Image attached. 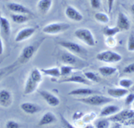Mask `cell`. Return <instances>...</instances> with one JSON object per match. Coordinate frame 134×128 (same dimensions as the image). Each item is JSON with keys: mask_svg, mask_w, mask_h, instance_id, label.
Listing matches in <instances>:
<instances>
[{"mask_svg": "<svg viewBox=\"0 0 134 128\" xmlns=\"http://www.w3.org/2000/svg\"><path fill=\"white\" fill-rule=\"evenodd\" d=\"M42 79L43 77L41 70L37 68L32 69L25 82L24 94L25 95H29L34 93L41 82Z\"/></svg>", "mask_w": 134, "mask_h": 128, "instance_id": "1", "label": "cell"}, {"mask_svg": "<svg viewBox=\"0 0 134 128\" xmlns=\"http://www.w3.org/2000/svg\"><path fill=\"white\" fill-rule=\"evenodd\" d=\"M77 100L89 105L101 106L111 103L112 102L113 99L109 97L102 95V94H94L85 97L80 98Z\"/></svg>", "mask_w": 134, "mask_h": 128, "instance_id": "2", "label": "cell"}, {"mask_svg": "<svg viewBox=\"0 0 134 128\" xmlns=\"http://www.w3.org/2000/svg\"><path fill=\"white\" fill-rule=\"evenodd\" d=\"M74 35L84 42L89 46H94L96 45V40L94 35L90 30L87 28H79L75 31Z\"/></svg>", "mask_w": 134, "mask_h": 128, "instance_id": "3", "label": "cell"}, {"mask_svg": "<svg viewBox=\"0 0 134 128\" xmlns=\"http://www.w3.org/2000/svg\"><path fill=\"white\" fill-rule=\"evenodd\" d=\"M70 27L69 24L65 22H54L47 25L43 28L42 31L43 33L49 35L60 33L66 31Z\"/></svg>", "mask_w": 134, "mask_h": 128, "instance_id": "4", "label": "cell"}, {"mask_svg": "<svg viewBox=\"0 0 134 128\" xmlns=\"http://www.w3.org/2000/svg\"><path fill=\"white\" fill-rule=\"evenodd\" d=\"M96 59L105 63H117L122 60V57L120 54L112 50H105L97 54Z\"/></svg>", "mask_w": 134, "mask_h": 128, "instance_id": "5", "label": "cell"}, {"mask_svg": "<svg viewBox=\"0 0 134 128\" xmlns=\"http://www.w3.org/2000/svg\"><path fill=\"white\" fill-rule=\"evenodd\" d=\"M58 44L73 54H83L86 52L85 48L74 42L69 41V40H62L58 42Z\"/></svg>", "mask_w": 134, "mask_h": 128, "instance_id": "6", "label": "cell"}, {"mask_svg": "<svg viewBox=\"0 0 134 128\" xmlns=\"http://www.w3.org/2000/svg\"><path fill=\"white\" fill-rule=\"evenodd\" d=\"M37 48L38 46L36 44H30L25 46L22 49L19 58H18L20 62L21 63H25L27 62L35 54Z\"/></svg>", "mask_w": 134, "mask_h": 128, "instance_id": "7", "label": "cell"}, {"mask_svg": "<svg viewBox=\"0 0 134 128\" xmlns=\"http://www.w3.org/2000/svg\"><path fill=\"white\" fill-rule=\"evenodd\" d=\"M134 117V110H124L122 111H119L114 116H111L108 119L109 121L114 122H124L129 119Z\"/></svg>", "mask_w": 134, "mask_h": 128, "instance_id": "8", "label": "cell"}, {"mask_svg": "<svg viewBox=\"0 0 134 128\" xmlns=\"http://www.w3.org/2000/svg\"><path fill=\"white\" fill-rule=\"evenodd\" d=\"M46 103L52 107H58L60 104V100L57 96L51 92L46 90H41L38 91Z\"/></svg>", "mask_w": 134, "mask_h": 128, "instance_id": "9", "label": "cell"}, {"mask_svg": "<svg viewBox=\"0 0 134 128\" xmlns=\"http://www.w3.org/2000/svg\"><path fill=\"white\" fill-rule=\"evenodd\" d=\"M35 31L36 29L34 27H29L22 29L20 30L16 34L14 40L16 43H20L24 40H27L35 33Z\"/></svg>", "mask_w": 134, "mask_h": 128, "instance_id": "10", "label": "cell"}, {"mask_svg": "<svg viewBox=\"0 0 134 128\" xmlns=\"http://www.w3.org/2000/svg\"><path fill=\"white\" fill-rule=\"evenodd\" d=\"M20 108L23 112L28 114H35L42 110L40 105L31 102H24L20 104Z\"/></svg>", "mask_w": 134, "mask_h": 128, "instance_id": "11", "label": "cell"}, {"mask_svg": "<svg viewBox=\"0 0 134 128\" xmlns=\"http://www.w3.org/2000/svg\"><path fill=\"white\" fill-rule=\"evenodd\" d=\"M13 102V96L10 91L6 89L0 90V105L3 107H9Z\"/></svg>", "mask_w": 134, "mask_h": 128, "instance_id": "12", "label": "cell"}, {"mask_svg": "<svg viewBox=\"0 0 134 128\" xmlns=\"http://www.w3.org/2000/svg\"><path fill=\"white\" fill-rule=\"evenodd\" d=\"M65 16L69 19L75 22H81L83 20V16L78 10L72 6H68L65 10Z\"/></svg>", "mask_w": 134, "mask_h": 128, "instance_id": "13", "label": "cell"}, {"mask_svg": "<svg viewBox=\"0 0 134 128\" xmlns=\"http://www.w3.org/2000/svg\"><path fill=\"white\" fill-rule=\"evenodd\" d=\"M60 60L62 63L66 64V65L73 66V65H76L77 62H79V58L77 57L75 54L71 53V52H64L60 55Z\"/></svg>", "mask_w": 134, "mask_h": 128, "instance_id": "14", "label": "cell"}, {"mask_svg": "<svg viewBox=\"0 0 134 128\" xmlns=\"http://www.w3.org/2000/svg\"><path fill=\"white\" fill-rule=\"evenodd\" d=\"M116 27L122 30H128L130 27V22L129 19L125 14L120 12L118 14L117 21H116Z\"/></svg>", "mask_w": 134, "mask_h": 128, "instance_id": "15", "label": "cell"}, {"mask_svg": "<svg viewBox=\"0 0 134 128\" xmlns=\"http://www.w3.org/2000/svg\"><path fill=\"white\" fill-rule=\"evenodd\" d=\"M8 9L11 11L14 12L17 14H31V11H30L26 7L24 6L21 4L16 3H9L7 5Z\"/></svg>", "mask_w": 134, "mask_h": 128, "instance_id": "16", "label": "cell"}, {"mask_svg": "<svg viewBox=\"0 0 134 128\" xmlns=\"http://www.w3.org/2000/svg\"><path fill=\"white\" fill-rule=\"evenodd\" d=\"M94 94H101V92L98 90H93L91 88H80L75 89L68 93L69 95H91Z\"/></svg>", "mask_w": 134, "mask_h": 128, "instance_id": "17", "label": "cell"}, {"mask_svg": "<svg viewBox=\"0 0 134 128\" xmlns=\"http://www.w3.org/2000/svg\"><path fill=\"white\" fill-rule=\"evenodd\" d=\"M57 121L56 116L52 112H47L43 115L41 118L40 119L38 125L39 126L47 125L49 124H52Z\"/></svg>", "mask_w": 134, "mask_h": 128, "instance_id": "18", "label": "cell"}, {"mask_svg": "<svg viewBox=\"0 0 134 128\" xmlns=\"http://www.w3.org/2000/svg\"><path fill=\"white\" fill-rule=\"evenodd\" d=\"M120 111V107L115 104H109L103 107L100 111L99 116L101 117H107L115 114Z\"/></svg>", "mask_w": 134, "mask_h": 128, "instance_id": "19", "label": "cell"}, {"mask_svg": "<svg viewBox=\"0 0 134 128\" xmlns=\"http://www.w3.org/2000/svg\"><path fill=\"white\" fill-rule=\"evenodd\" d=\"M128 94V90L122 88H113L107 90V94L113 98H121Z\"/></svg>", "mask_w": 134, "mask_h": 128, "instance_id": "20", "label": "cell"}, {"mask_svg": "<svg viewBox=\"0 0 134 128\" xmlns=\"http://www.w3.org/2000/svg\"><path fill=\"white\" fill-rule=\"evenodd\" d=\"M60 82H75V83H79L83 84H90V81L86 79L85 77H83L82 76L80 75H74L72 77H68L67 78H64L62 80L60 81Z\"/></svg>", "mask_w": 134, "mask_h": 128, "instance_id": "21", "label": "cell"}, {"mask_svg": "<svg viewBox=\"0 0 134 128\" xmlns=\"http://www.w3.org/2000/svg\"><path fill=\"white\" fill-rule=\"evenodd\" d=\"M0 29L1 32L6 36H9L10 33V24L9 21L3 16H0Z\"/></svg>", "mask_w": 134, "mask_h": 128, "instance_id": "22", "label": "cell"}, {"mask_svg": "<svg viewBox=\"0 0 134 128\" xmlns=\"http://www.w3.org/2000/svg\"><path fill=\"white\" fill-rule=\"evenodd\" d=\"M52 5V0H39L37 3L39 10L43 13H48Z\"/></svg>", "mask_w": 134, "mask_h": 128, "instance_id": "23", "label": "cell"}, {"mask_svg": "<svg viewBox=\"0 0 134 128\" xmlns=\"http://www.w3.org/2000/svg\"><path fill=\"white\" fill-rule=\"evenodd\" d=\"M41 72L42 74L44 75L49 76L51 77H55V78H58L61 76L60 74V70L58 67H52L48 68V69H41Z\"/></svg>", "mask_w": 134, "mask_h": 128, "instance_id": "24", "label": "cell"}, {"mask_svg": "<svg viewBox=\"0 0 134 128\" xmlns=\"http://www.w3.org/2000/svg\"><path fill=\"white\" fill-rule=\"evenodd\" d=\"M116 68L111 66H102L99 67V72L103 77H109L115 74L116 72Z\"/></svg>", "mask_w": 134, "mask_h": 128, "instance_id": "25", "label": "cell"}, {"mask_svg": "<svg viewBox=\"0 0 134 128\" xmlns=\"http://www.w3.org/2000/svg\"><path fill=\"white\" fill-rule=\"evenodd\" d=\"M11 19L15 23L20 24L28 21L29 17L26 14H11Z\"/></svg>", "mask_w": 134, "mask_h": 128, "instance_id": "26", "label": "cell"}, {"mask_svg": "<svg viewBox=\"0 0 134 128\" xmlns=\"http://www.w3.org/2000/svg\"><path fill=\"white\" fill-rule=\"evenodd\" d=\"M120 31V29L117 27L116 26L115 27H106L103 30V34L109 37H112L115 36L117 33H119Z\"/></svg>", "mask_w": 134, "mask_h": 128, "instance_id": "27", "label": "cell"}, {"mask_svg": "<svg viewBox=\"0 0 134 128\" xmlns=\"http://www.w3.org/2000/svg\"><path fill=\"white\" fill-rule=\"evenodd\" d=\"M95 19L98 22L103 24H107L109 22V17L105 13H96L94 15Z\"/></svg>", "mask_w": 134, "mask_h": 128, "instance_id": "28", "label": "cell"}, {"mask_svg": "<svg viewBox=\"0 0 134 128\" xmlns=\"http://www.w3.org/2000/svg\"><path fill=\"white\" fill-rule=\"evenodd\" d=\"M74 69H75V67L72 65H64L60 69V74H61V76H68L70 74Z\"/></svg>", "mask_w": 134, "mask_h": 128, "instance_id": "29", "label": "cell"}, {"mask_svg": "<svg viewBox=\"0 0 134 128\" xmlns=\"http://www.w3.org/2000/svg\"><path fill=\"white\" fill-rule=\"evenodd\" d=\"M84 76L85 78L89 81L94 82H98L99 81V78L96 73H94L92 71H87L84 73Z\"/></svg>", "mask_w": 134, "mask_h": 128, "instance_id": "30", "label": "cell"}, {"mask_svg": "<svg viewBox=\"0 0 134 128\" xmlns=\"http://www.w3.org/2000/svg\"><path fill=\"white\" fill-rule=\"evenodd\" d=\"M110 121L108 119H101L96 122V128H109Z\"/></svg>", "mask_w": 134, "mask_h": 128, "instance_id": "31", "label": "cell"}, {"mask_svg": "<svg viewBox=\"0 0 134 128\" xmlns=\"http://www.w3.org/2000/svg\"><path fill=\"white\" fill-rule=\"evenodd\" d=\"M133 84V82L129 78H122L119 81V85L122 88L128 89Z\"/></svg>", "mask_w": 134, "mask_h": 128, "instance_id": "32", "label": "cell"}, {"mask_svg": "<svg viewBox=\"0 0 134 128\" xmlns=\"http://www.w3.org/2000/svg\"><path fill=\"white\" fill-rule=\"evenodd\" d=\"M127 48L130 52H134V33H132L128 37Z\"/></svg>", "mask_w": 134, "mask_h": 128, "instance_id": "33", "label": "cell"}, {"mask_svg": "<svg viewBox=\"0 0 134 128\" xmlns=\"http://www.w3.org/2000/svg\"><path fill=\"white\" fill-rule=\"evenodd\" d=\"M19 123L14 120H9L5 124V128H20Z\"/></svg>", "mask_w": 134, "mask_h": 128, "instance_id": "34", "label": "cell"}, {"mask_svg": "<svg viewBox=\"0 0 134 128\" xmlns=\"http://www.w3.org/2000/svg\"><path fill=\"white\" fill-rule=\"evenodd\" d=\"M60 119H61L63 125H64V126L65 127V128H76L75 127L74 125H72V124H71V123L69 122V121H68V120H67V119L65 118L63 115L60 114Z\"/></svg>", "mask_w": 134, "mask_h": 128, "instance_id": "35", "label": "cell"}, {"mask_svg": "<svg viewBox=\"0 0 134 128\" xmlns=\"http://www.w3.org/2000/svg\"><path fill=\"white\" fill-rule=\"evenodd\" d=\"M123 72L124 73H127V74L134 73V63H132L126 66L123 69Z\"/></svg>", "mask_w": 134, "mask_h": 128, "instance_id": "36", "label": "cell"}, {"mask_svg": "<svg viewBox=\"0 0 134 128\" xmlns=\"http://www.w3.org/2000/svg\"><path fill=\"white\" fill-rule=\"evenodd\" d=\"M134 101V94L130 93L128 94L125 99V104L126 105H130Z\"/></svg>", "mask_w": 134, "mask_h": 128, "instance_id": "37", "label": "cell"}, {"mask_svg": "<svg viewBox=\"0 0 134 128\" xmlns=\"http://www.w3.org/2000/svg\"><path fill=\"white\" fill-rule=\"evenodd\" d=\"M90 5L93 9H98L101 6L100 0H90Z\"/></svg>", "mask_w": 134, "mask_h": 128, "instance_id": "38", "label": "cell"}, {"mask_svg": "<svg viewBox=\"0 0 134 128\" xmlns=\"http://www.w3.org/2000/svg\"><path fill=\"white\" fill-rule=\"evenodd\" d=\"M107 2V7H108V12L109 13H111L113 8L114 3H115V0H106Z\"/></svg>", "mask_w": 134, "mask_h": 128, "instance_id": "39", "label": "cell"}, {"mask_svg": "<svg viewBox=\"0 0 134 128\" xmlns=\"http://www.w3.org/2000/svg\"><path fill=\"white\" fill-rule=\"evenodd\" d=\"M124 125H134V117L132 118L129 119L124 122Z\"/></svg>", "mask_w": 134, "mask_h": 128, "instance_id": "40", "label": "cell"}, {"mask_svg": "<svg viewBox=\"0 0 134 128\" xmlns=\"http://www.w3.org/2000/svg\"><path fill=\"white\" fill-rule=\"evenodd\" d=\"M3 53V43L2 39L0 37V55Z\"/></svg>", "mask_w": 134, "mask_h": 128, "instance_id": "41", "label": "cell"}, {"mask_svg": "<svg viewBox=\"0 0 134 128\" xmlns=\"http://www.w3.org/2000/svg\"><path fill=\"white\" fill-rule=\"evenodd\" d=\"M84 128H94V127L92 124H87Z\"/></svg>", "mask_w": 134, "mask_h": 128, "instance_id": "42", "label": "cell"}, {"mask_svg": "<svg viewBox=\"0 0 134 128\" xmlns=\"http://www.w3.org/2000/svg\"><path fill=\"white\" fill-rule=\"evenodd\" d=\"M113 128H121V127H120V125L119 124H118V123H116V124H115V127H114Z\"/></svg>", "mask_w": 134, "mask_h": 128, "instance_id": "43", "label": "cell"}, {"mask_svg": "<svg viewBox=\"0 0 134 128\" xmlns=\"http://www.w3.org/2000/svg\"><path fill=\"white\" fill-rule=\"evenodd\" d=\"M131 11H132V14L134 15V4H133V5L131 6Z\"/></svg>", "mask_w": 134, "mask_h": 128, "instance_id": "44", "label": "cell"}, {"mask_svg": "<svg viewBox=\"0 0 134 128\" xmlns=\"http://www.w3.org/2000/svg\"><path fill=\"white\" fill-rule=\"evenodd\" d=\"M3 74H4V72L2 70H0V80H1V78H2Z\"/></svg>", "mask_w": 134, "mask_h": 128, "instance_id": "45", "label": "cell"}, {"mask_svg": "<svg viewBox=\"0 0 134 128\" xmlns=\"http://www.w3.org/2000/svg\"><path fill=\"white\" fill-rule=\"evenodd\" d=\"M103 1H106V0H103Z\"/></svg>", "mask_w": 134, "mask_h": 128, "instance_id": "46", "label": "cell"}, {"mask_svg": "<svg viewBox=\"0 0 134 128\" xmlns=\"http://www.w3.org/2000/svg\"><path fill=\"white\" fill-rule=\"evenodd\" d=\"M128 128H129V127H128Z\"/></svg>", "mask_w": 134, "mask_h": 128, "instance_id": "47", "label": "cell"}]
</instances>
